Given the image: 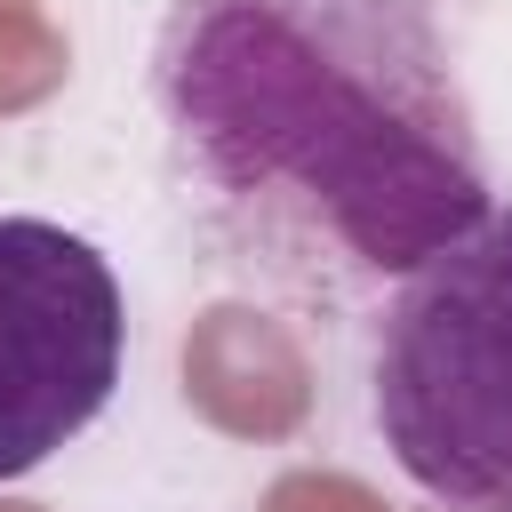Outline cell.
<instances>
[{
    "label": "cell",
    "mask_w": 512,
    "mask_h": 512,
    "mask_svg": "<svg viewBox=\"0 0 512 512\" xmlns=\"http://www.w3.org/2000/svg\"><path fill=\"white\" fill-rule=\"evenodd\" d=\"M152 104L240 208H296L368 272L488 216L480 120L432 0H168Z\"/></svg>",
    "instance_id": "1"
},
{
    "label": "cell",
    "mask_w": 512,
    "mask_h": 512,
    "mask_svg": "<svg viewBox=\"0 0 512 512\" xmlns=\"http://www.w3.org/2000/svg\"><path fill=\"white\" fill-rule=\"evenodd\" d=\"M368 384L392 464L432 504L512 496V200L392 288Z\"/></svg>",
    "instance_id": "2"
},
{
    "label": "cell",
    "mask_w": 512,
    "mask_h": 512,
    "mask_svg": "<svg viewBox=\"0 0 512 512\" xmlns=\"http://www.w3.org/2000/svg\"><path fill=\"white\" fill-rule=\"evenodd\" d=\"M128 360V304L96 240L0 216V480L80 440Z\"/></svg>",
    "instance_id": "3"
},
{
    "label": "cell",
    "mask_w": 512,
    "mask_h": 512,
    "mask_svg": "<svg viewBox=\"0 0 512 512\" xmlns=\"http://www.w3.org/2000/svg\"><path fill=\"white\" fill-rule=\"evenodd\" d=\"M472 512H512V496H488V504H472Z\"/></svg>",
    "instance_id": "4"
}]
</instances>
